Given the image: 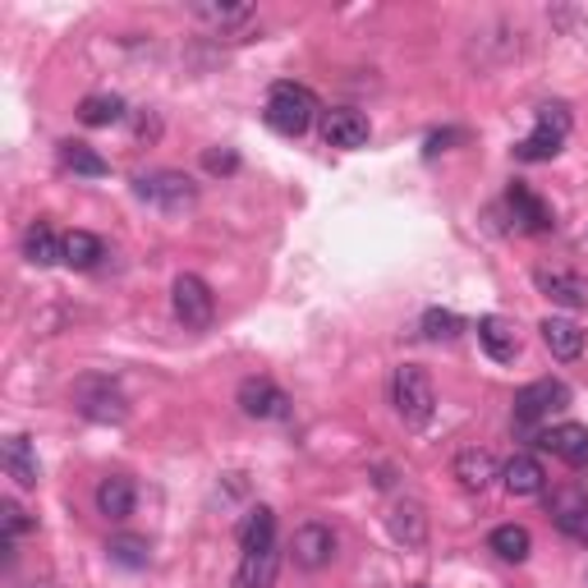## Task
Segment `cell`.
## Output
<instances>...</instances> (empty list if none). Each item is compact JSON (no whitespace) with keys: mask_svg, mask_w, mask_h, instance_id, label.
<instances>
[{"mask_svg":"<svg viewBox=\"0 0 588 588\" xmlns=\"http://www.w3.org/2000/svg\"><path fill=\"white\" fill-rule=\"evenodd\" d=\"M234 405H240L248 419H258V423L290 419V396L271 378H244L240 391H234Z\"/></svg>","mask_w":588,"mask_h":588,"instance_id":"obj_9","label":"cell"},{"mask_svg":"<svg viewBox=\"0 0 588 588\" xmlns=\"http://www.w3.org/2000/svg\"><path fill=\"white\" fill-rule=\"evenodd\" d=\"M61 162H65L74 175H84V180H102V175L111 170V166H106V156H97L88 143H74V139L61 143Z\"/></svg>","mask_w":588,"mask_h":588,"instance_id":"obj_30","label":"cell"},{"mask_svg":"<svg viewBox=\"0 0 588 588\" xmlns=\"http://www.w3.org/2000/svg\"><path fill=\"white\" fill-rule=\"evenodd\" d=\"M336 528L322 524V520H304L299 528H294V538H290V561L299 565V571H327L331 561H336Z\"/></svg>","mask_w":588,"mask_h":588,"instance_id":"obj_7","label":"cell"},{"mask_svg":"<svg viewBox=\"0 0 588 588\" xmlns=\"http://www.w3.org/2000/svg\"><path fill=\"white\" fill-rule=\"evenodd\" d=\"M520 24H511V18H493V24H483L474 33V42H469V61H474L478 69H497L506 61H515L520 55Z\"/></svg>","mask_w":588,"mask_h":588,"instance_id":"obj_6","label":"cell"},{"mask_svg":"<svg viewBox=\"0 0 588 588\" xmlns=\"http://www.w3.org/2000/svg\"><path fill=\"white\" fill-rule=\"evenodd\" d=\"M139 133L143 139H156V133H162V120H156V115H139Z\"/></svg>","mask_w":588,"mask_h":588,"instance_id":"obj_36","label":"cell"},{"mask_svg":"<svg viewBox=\"0 0 588 588\" xmlns=\"http://www.w3.org/2000/svg\"><path fill=\"white\" fill-rule=\"evenodd\" d=\"M386 528H391V538H396L405 552H423V547H427V506L414 501V497H400L396 506H391Z\"/></svg>","mask_w":588,"mask_h":588,"instance_id":"obj_11","label":"cell"},{"mask_svg":"<svg viewBox=\"0 0 588 588\" xmlns=\"http://www.w3.org/2000/svg\"><path fill=\"white\" fill-rule=\"evenodd\" d=\"M538 446L552 450L557 460H565L571 469H588V427L584 423H557V427H542Z\"/></svg>","mask_w":588,"mask_h":588,"instance_id":"obj_15","label":"cell"},{"mask_svg":"<svg viewBox=\"0 0 588 588\" xmlns=\"http://www.w3.org/2000/svg\"><path fill=\"white\" fill-rule=\"evenodd\" d=\"M120 120H125V97H115V92H88L78 102V125H88V129H111Z\"/></svg>","mask_w":588,"mask_h":588,"instance_id":"obj_25","label":"cell"},{"mask_svg":"<svg viewBox=\"0 0 588 588\" xmlns=\"http://www.w3.org/2000/svg\"><path fill=\"white\" fill-rule=\"evenodd\" d=\"M24 258L33 267H55V263H65V240H55V230L51 221H33L24 230Z\"/></svg>","mask_w":588,"mask_h":588,"instance_id":"obj_21","label":"cell"},{"mask_svg":"<svg viewBox=\"0 0 588 588\" xmlns=\"http://www.w3.org/2000/svg\"><path fill=\"white\" fill-rule=\"evenodd\" d=\"M203 166L212 170V175H234V170H240V156H234V152H217V148H207L203 152Z\"/></svg>","mask_w":588,"mask_h":588,"instance_id":"obj_34","label":"cell"},{"mask_svg":"<svg viewBox=\"0 0 588 588\" xmlns=\"http://www.w3.org/2000/svg\"><path fill=\"white\" fill-rule=\"evenodd\" d=\"M534 285L542 299H552L557 308H588V281L579 271L565 267H534Z\"/></svg>","mask_w":588,"mask_h":588,"instance_id":"obj_10","label":"cell"},{"mask_svg":"<svg viewBox=\"0 0 588 588\" xmlns=\"http://www.w3.org/2000/svg\"><path fill=\"white\" fill-rule=\"evenodd\" d=\"M460 331H464V322H460L450 308H427V312H423V336H427V341L442 345V341H456Z\"/></svg>","mask_w":588,"mask_h":588,"instance_id":"obj_31","label":"cell"},{"mask_svg":"<svg viewBox=\"0 0 588 588\" xmlns=\"http://www.w3.org/2000/svg\"><path fill=\"white\" fill-rule=\"evenodd\" d=\"M106 258V240L102 234H92V230H69L65 234V267L74 271H97Z\"/></svg>","mask_w":588,"mask_h":588,"instance_id":"obj_26","label":"cell"},{"mask_svg":"<svg viewBox=\"0 0 588 588\" xmlns=\"http://www.w3.org/2000/svg\"><path fill=\"white\" fill-rule=\"evenodd\" d=\"M106 557L115 565H125V571H148V565H152V542L139 538V534H115L106 542Z\"/></svg>","mask_w":588,"mask_h":588,"instance_id":"obj_28","label":"cell"},{"mask_svg":"<svg viewBox=\"0 0 588 588\" xmlns=\"http://www.w3.org/2000/svg\"><path fill=\"white\" fill-rule=\"evenodd\" d=\"M542 345L552 349V359H561V363H575L579 355H584V331H579V322H571V318H542Z\"/></svg>","mask_w":588,"mask_h":588,"instance_id":"obj_19","label":"cell"},{"mask_svg":"<svg viewBox=\"0 0 588 588\" xmlns=\"http://www.w3.org/2000/svg\"><path fill=\"white\" fill-rule=\"evenodd\" d=\"M571 405V386L561 378H542V382H528L520 396H515V423L520 427H534L542 419H552L557 409Z\"/></svg>","mask_w":588,"mask_h":588,"instance_id":"obj_8","label":"cell"},{"mask_svg":"<svg viewBox=\"0 0 588 588\" xmlns=\"http://www.w3.org/2000/svg\"><path fill=\"white\" fill-rule=\"evenodd\" d=\"M5 474L24 487V493H33L37 478H42V469H37V450H33V442L24 433L5 442Z\"/></svg>","mask_w":588,"mask_h":588,"instance_id":"obj_24","label":"cell"},{"mask_svg":"<svg viewBox=\"0 0 588 588\" xmlns=\"http://www.w3.org/2000/svg\"><path fill=\"white\" fill-rule=\"evenodd\" d=\"M501 483H506V493L511 497H538L547 487V469L534 456H515V460H506Z\"/></svg>","mask_w":588,"mask_h":588,"instance_id":"obj_20","label":"cell"},{"mask_svg":"<svg viewBox=\"0 0 588 588\" xmlns=\"http://www.w3.org/2000/svg\"><path fill=\"white\" fill-rule=\"evenodd\" d=\"M506 207H511V217H515V230H524V234H547L557 226L552 207H547L524 180H511V189H506Z\"/></svg>","mask_w":588,"mask_h":588,"instance_id":"obj_12","label":"cell"},{"mask_svg":"<svg viewBox=\"0 0 588 588\" xmlns=\"http://www.w3.org/2000/svg\"><path fill=\"white\" fill-rule=\"evenodd\" d=\"M0 528H5V538H24V534H33V528H37V520H28V511H24V506H18L14 497H5V501H0Z\"/></svg>","mask_w":588,"mask_h":588,"instance_id":"obj_32","label":"cell"},{"mask_svg":"<svg viewBox=\"0 0 588 588\" xmlns=\"http://www.w3.org/2000/svg\"><path fill=\"white\" fill-rule=\"evenodd\" d=\"M133 199L156 207L162 217H180V212L199 207V184L184 170H148L133 180Z\"/></svg>","mask_w":588,"mask_h":588,"instance_id":"obj_4","label":"cell"},{"mask_svg":"<svg viewBox=\"0 0 588 588\" xmlns=\"http://www.w3.org/2000/svg\"><path fill=\"white\" fill-rule=\"evenodd\" d=\"M534 125H542V129H552V133H561V139H571V106L565 102H547V106H538V120Z\"/></svg>","mask_w":588,"mask_h":588,"instance_id":"obj_33","label":"cell"},{"mask_svg":"<svg viewBox=\"0 0 588 588\" xmlns=\"http://www.w3.org/2000/svg\"><path fill=\"white\" fill-rule=\"evenodd\" d=\"M391 409H396V419L409 427V433H423L427 423L437 414V386L427 378V368L419 363H400L391 372Z\"/></svg>","mask_w":588,"mask_h":588,"instance_id":"obj_1","label":"cell"},{"mask_svg":"<svg viewBox=\"0 0 588 588\" xmlns=\"http://www.w3.org/2000/svg\"><path fill=\"white\" fill-rule=\"evenodd\" d=\"M456 139H464L460 129H446V133H433V139H427V156H437V152H446V143H456Z\"/></svg>","mask_w":588,"mask_h":588,"instance_id":"obj_35","label":"cell"},{"mask_svg":"<svg viewBox=\"0 0 588 588\" xmlns=\"http://www.w3.org/2000/svg\"><path fill=\"white\" fill-rule=\"evenodd\" d=\"M478 345L487 349V359H497V363H515L520 359V331H515L511 318H501V312L478 318Z\"/></svg>","mask_w":588,"mask_h":588,"instance_id":"obj_18","label":"cell"},{"mask_svg":"<svg viewBox=\"0 0 588 588\" xmlns=\"http://www.w3.org/2000/svg\"><path fill=\"white\" fill-rule=\"evenodd\" d=\"M69 405L88 423H125L129 419V396L120 391V382L106 378V372H84V378L69 386Z\"/></svg>","mask_w":588,"mask_h":588,"instance_id":"obj_2","label":"cell"},{"mask_svg":"<svg viewBox=\"0 0 588 588\" xmlns=\"http://www.w3.org/2000/svg\"><path fill=\"white\" fill-rule=\"evenodd\" d=\"M487 547H493L501 561L520 565V561H528V552H534V538H528L524 524H501V528H493V534H487Z\"/></svg>","mask_w":588,"mask_h":588,"instance_id":"obj_27","label":"cell"},{"mask_svg":"<svg viewBox=\"0 0 588 588\" xmlns=\"http://www.w3.org/2000/svg\"><path fill=\"white\" fill-rule=\"evenodd\" d=\"M170 308L189 331H207L212 318H217V294H212V285L203 277L180 271V277L170 281Z\"/></svg>","mask_w":588,"mask_h":588,"instance_id":"obj_5","label":"cell"},{"mask_svg":"<svg viewBox=\"0 0 588 588\" xmlns=\"http://www.w3.org/2000/svg\"><path fill=\"white\" fill-rule=\"evenodd\" d=\"M561 143H565L561 133H552V129L534 125V133L515 143V156H520V162H528V166H538V162H552V156L561 152Z\"/></svg>","mask_w":588,"mask_h":588,"instance_id":"obj_29","label":"cell"},{"mask_svg":"<svg viewBox=\"0 0 588 588\" xmlns=\"http://www.w3.org/2000/svg\"><path fill=\"white\" fill-rule=\"evenodd\" d=\"M267 547H277V511L253 506L240 524V552H267Z\"/></svg>","mask_w":588,"mask_h":588,"instance_id":"obj_23","label":"cell"},{"mask_svg":"<svg viewBox=\"0 0 588 588\" xmlns=\"http://www.w3.org/2000/svg\"><path fill=\"white\" fill-rule=\"evenodd\" d=\"M92 501H97V515H106V520L120 524V520L133 515V506H139V487H133L129 474H106L102 483H97Z\"/></svg>","mask_w":588,"mask_h":588,"instance_id":"obj_17","label":"cell"},{"mask_svg":"<svg viewBox=\"0 0 588 588\" xmlns=\"http://www.w3.org/2000/svg\"><path fill=\"white\" fill-rule=\"evenodd\" d=\"M450 474H456V483L464 487V493H487V487H493V478H501V464L493 460V450L469 446V450H460V456H456Z\"/></svg>","mask_w":588,"mask_h":588,"instance_id":"obj_16","label":"cell"},{"mask_svg":"<svg viewBox=\"0 0 588 588\" xmlns=\"http://www.w3.org/2000/svg\"><path fill=\"white\" fill-rule=\"evenodd\" d=\"M267 125L285 133V139H304L312 115H318V97H312L304 84H294V78H281V84H271L267 92Z\"/></svg>","mask_w":588,"mask_h":588,"instance_id":"obj_3","label":"cell"},{"mask_svg":"<svg viewBox=\"0 0 588 588\" xmlns=\"http://www.w3.org/2000/svg\"><path fill=\"white\" fill-rule=\"evenodd\" d=\"M547 515H552V524L571 542L588 547V493H579V487H561V493H552V501H547Z\"/></svg>","mask_w":588,"mask_h":588,"instance_id":"obj_13","label":"cell"},{"mask_svg":"<svg viewBox=\"0 0 588 588\" xmlns=\"http://www.w3.org/2000/svg\"><path fill=\"white\" fill-rule=\"evenodd\" d=\"M368 115L355 111V106H336V111H327L322 115V139L327 148H341V152H355L368 143Z\"/></svg>","mask_w":588,"mask_h":588,"instance_id":"obj_14","label":"cell"},{"mask_svg":"<svg viewBox=\"0 0 588 588\" xmlns=\"http://www.w3.org/2000/svg\"><path fill=\"white\" fill-rule=\"evenodd\" d=\"M277 565H281L277 547H267V552H244L240 571H234V588H277Z\"/></svg>","mask_w":588,"mask_h":588,"instance_id":"obj_22","label":"cell"}]
</instances>
